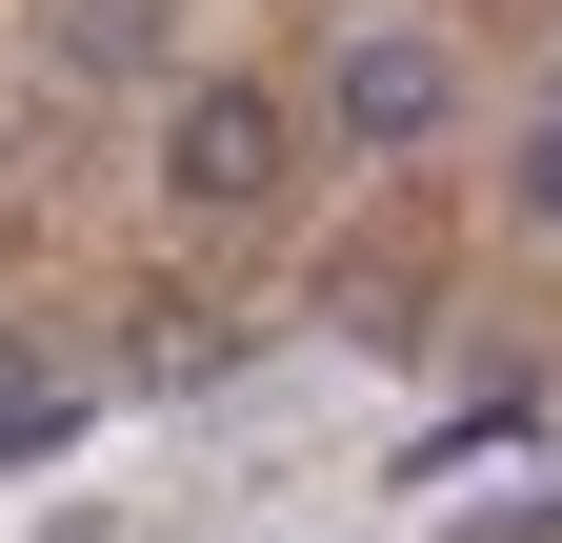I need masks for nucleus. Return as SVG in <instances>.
<instances>
[{"label": "nucleus", "instance_id": "2", "mask_svg": "<svg viewBox=\"0 0 562 543\" xmlns=\"http://www.w3.org/2000/svg\"><path fill=\"white\" fill-rule=\"evenodd\" d=\"M322 121H341L362 162H402V142H442V121H462V60H442V41H402V21H362V41L322 60Z\"/></svg>", "mask_w": 562, "mask_h": 543}, {"label": "nucleus", "instance_id": "3", "mask_svg": "<svg viewBox=\"0 0 562 543\" xmlns=\"http://www.w3.org/2000/svg\"><path fill=\"white\" fill-rule=\"evenodd\" d=\"M161 60V0H60V81H140Z\"/></svg>", "mask_w": 562, "mask_h": 543}, {"label": "nucleus", "instance_id": "1", "mask_svg": "<svg viewBox=\"0 0 562 543\" xmlns=\"http://www.w3.org/2000/svg\"><path fill=\"white\" fill-rule=\"evenodd\" d=\"M281 162H302L281 81H181V101H161V201H181V222H261Z\"/></svg>", "mask_w": 562, "mask_h": 543}, {"label": "nucleus", "instance_id": "4", "mask_svg": "<svg viewBox=\"0 0 562 543\" xmlns=\"http://www.w3.org/2000/svg\"><path fill=\"white\" fill-rule=\"evenodd\" d=\"M503 222H542V242H562V101H542L522 142H503Z\"/></svg>", "mask_w": 562, "mask_h": 543}, {"label": "nucleus", "instance_id": "5", "mask_svg": "<svg viewBox=\"0 0 562 543\" xmlns=\"http://www.w3.org/2000/svg\"><path fill=\"white\" fill-rule=\"evenodd\" d=\"M60 423H81V383H41V363H0V463H41Z\"/></svg>", "mask_w": 562, "mask_h": 543}]
</instances>
